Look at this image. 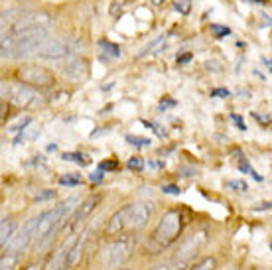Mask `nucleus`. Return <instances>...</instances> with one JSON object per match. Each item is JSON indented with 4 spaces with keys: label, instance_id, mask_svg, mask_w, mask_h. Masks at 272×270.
I'll return each mask as SVG.
<instances>
[{
    "label": "nucleus",
    "instance_id": "nucleus-9",
    "mask_svg": "<svg viewBox=\"0 0 272 270\" xmlns=\"http://www.w3.org/2000/svg\"><path fill=\"white\" fill-rule=\"evenodd\" d=\"M52 24V16L46 12H32V14H24L20 16L8 30V34H16V32H24V30H36V28H50Z\"/></svg>",
    "mask_w": 272,
    "mask_h": 270
},
{
    "label": "nucleus",
    "instance_id": "nucleus-41",
    "mask_svg": "<svg viewBox=\"0 0 272 270\" xmlns=\"http://www.w3.org/2000/svg\"><path fill=\"white\" fill-rule=\"evenodd\" d=\"M116 270H127V268H116Z\"/></svg>",
    "mask_w": 272,
    "mask_h": 270
},
{
    "label": "nucleus",
    "instance_id": "nucleus-32",
    "mask_svg": "<svg viewBox=\"0 0 272 270\" xmlns=\"http://www.w3.org/2000/svg\"><path fill=\"white\" fill-rule=\"evenodd\" d=\"M211 95H213V97H221V99H225V97H229L231 93H229V89H213L211 91Z\"/></svg>",
    "mask_w": 272,
    "mask_h": 270
},
{
    "label": "nucleus",
    "instance_id": "nucleus-24",
    "mask_svg": "<svg viewBox=\"0 0 272 270\" xmlns=\"http://www.w3.org/2000/svg\"><path fill=\"white\" fill-rule=\"evenodd\" d=\"M174 6H176V10H180L181 14H189V10H191V0H176Z\"/></svg>",
    "mask_w": 272,
    "mask_h": 270
},
{
    "label": "nucleus",
    "instance_id": "nucleus-29",
    "mask_svg": "<svg viewBox=\"0 0 272 270\" xmlns=\"http://www.w3.org/2000/svg\"><path fill=\"white\" fill-rule=\"evenodd\" d=\"M103 178H105V172H103V170H97V172H93L89 176V180L93 181V183H101Z\"/></svg>",
    "mask_w": 272,
    "mask_h": 270
},
{
    "label": "nucleus",
    "instance_id": "nucleus-37",
    "mask_svg": "<svg viewBox=\"0 0 272 270\" xmlns=\"http://www.w3.org/2000/svg\"><path fill=\"white\" fill-rule=\"evenodd\" d=\"M266 209H272V201L262 203V205H258V207H256V211H266Z\"/></svg>",
    "mask_w": 272,
    "mask_h": 270
},
{
    "label": "nucleus",
    "instance_id": "nucleus-21",
    "mask_svg": "<svg viewBox=\"0 0 272 270\" xmlns=\"http://www.w3.org/2000/svg\"><path fill=\"white\" fill-rule=\"evenodd\" d=\"M59 183H61V185L75 187V185L81 183V178H79V176H73V174H69V176H61V178H59Z\"/></svg>",
    "mask_w": 272,
    "mask_h": 270
},
{
    "label": "nucleus",
    "instance_id": "nucleus-18",
    "mask_svg": "<svg viewBox=\"0 0 272 270\" xmlns=\"http://www.w3.org/2000/svg\"><path fill=\"white\" fill-rule=\"evenodd\" d=\"M215 268V258L207 256V258H201L200 262H196L189 270H213Z\"/></svg>",
    "mask_w": 272,
    "mask_h": 270
},
{
    "label": "nucleus",
    "instance_id": "nucleus-36",
    "mask_svg": "<svg viewBox=\"0 0 272 270\" xmlns=\"http://www.w3.org/2000/svg\"><path fill=\"white\" fill-rule=\"evenodd\" d=\"M191 57H193L191 54H181V55H178V63H187V61H191Z\"/></svg>",
    "mask_w": 272,
    "mask_h": 270
},
{
    "label": "nucleus",
    "instance_id": "nucleus-35",
    "mask_svg": "<svg viewBox=\"0 0 272 270\" xmlns=\"http://www.w3.org/2000/svg\"><path fill=\"white\" fill-rule=\"evenodd\" d=\"M144 125L148 126V128H152V130H154L158 136H164V130H162V128H158V125H154V123H144Z\"/></svg>",
    "mask_w": 272,
    "mask_h": 270
},
{
    "label": "nucleus",
    "instance_id": "nucleus-8",
    "mask_svg": "<svg viewBox=\"0 0 272 270\" xmlns=\"http://www.w3.org/2000/svg\"><path fill=\"white\" fill-rule=\"evenodd\" d=\"M18 77L24 83L34 87H50L54 83V75L42 65H24L20 67Z\"/></svg>",
    "mask_w": 272,
    "mask_h": 270
},
{
    "label": "nucleus",
    "instance_id": "nucleus-14",
    "mask_svg": "<svg viewBox=\"0 0 272 270\" xmlns=\"http://www.w3.org/2000/svg\"><path fill=\"white\" fill-rule=\"evenodd\" d=\"M127 211L128 205H125L110 217L107 223V235H121L123 231H127Z\"/></svg>",
    "mask_w": 272,
    "mask_h": 270
},
{
    "label": "nucleus",
    "instance_id": "nucleus-39",
    "mask_svg": "<svg viewBox=\"0 0 272 270\" xmlns=\"http://www.w3.org/2000/svg\"><path fill=\"white\" fill-rule=\"evenodd\" d=\"M249 2H258V4H268V0H249Z\"/></svg>",
    "mask_w": 272,
    "mask_h": 270
},
{
    "label": "nucleus",
    "instance_id": "nucleus-22",
    "mask_svg": "<svg viewBox=\"0 0 272 270\" xmlns=\"http://www.w3.org/2000/svg\"><path fill=\"white\" fill-rule=\"evenodd\" d=\"M63 160H67V162H77L79 166L89 164V158H87V156H81V154H63Z\"/></svg>",
    "mask_w": 272,
    "mask_h": 270
},
{
    "label": "nucleus",
    "instance_id": "nucleus-16",
    "mask_svg": "<svg viewBox=\"0 0 272 270\" xmlns=\"http://www.w3.org/2000/svg\"><path fill=\"white\" fill-rule=\"evenodd\" d=\"M14 229H16V223L10 221V219H2V225H0V245L2 249L10 243V239L14 237Z\"/></svg>",
    "mask_w": 272,
    "mask_h": 270
},
{
    "label": "nucleus",
    "instance_id": "nucleus-2",
    "mask_svg": "<svg viewBox=\"0 0 272 270\" xmlns=\"http://www.w3.org/2000/svg\"><path fill=\"white\" fill-rule=\"evenodd\" d=\"M77 201H79V198L73 196V198L61 201L59 205H55L54 209H50V211H46V213L40 215V225H37V231H36V243L40 247H44L65 225V221L73 213V209L77 207L75 205Z\"/></svg>",
    "mask_w": 272,
    "mask_h": 270
},
{
    "label": "nucleus",
    "instance_id": "nucleus-20",
    "mask_svg": "<svg viewBox=\"0 0 272 270\" xmlns=\"http://www.w3.org/2000/svg\"><path fill=\"white\" fill-rule=\"evenodd\" d=\"M213 34L217 37H227L231 36V28H227V26H221V24H211V28H209Z\"/></svg>",
    "mask_w": 272,
    "mask_h": 270
},
{
    "label": "nucleus",
    "instance_id": "nucleus-40",
    "mask_svg": "<svg viewBox=\"0 0 272 270\" xmlns=\"http://www.w3.org/2000/svg\"><path fill=\"white\" fill-rule=\"evenodd\" d=\"M150 2H152L154 6H158V4H162V0H150Z\"/></svg>",
    "mask_w": 272,
    "mask_h": 270
},
{
    "label": "nucleus",
    "instance_id": "nucleus-3",
    "mask_svg": "<svg viewBox=\"0 0 272 270\" xmlns=\"http://www.w3.org/2000/svg\"><path fill=\"white\" fill-rule=\"evenodd\" d=\"M134 249V241L130 237H119L110 241L109 245L99 252V260L105 268H119L130 258V252Z\"/></svg>",
    "mask_w": 272,
    "mask_h": 270
},
{
    "label": "nucleus",
    "instance_id": "nucleus-27",
    "mask_svg": "<svg viewBox=\"0 0 272 270\" xmlns=\"http://www.w3.org/2000/svg\"><path fill=\"white\" fill-rule=\"evenodd\" d=\"M116 168H119V162H114V160H107V162L99 164V170H103V172H107V170H116Z\"/></svg>",
    "mask_w": 272,
    "mask_h": 270
},
{
    "label": "nucleus",
    "instance_id": "nucleus-33",
    "mask_svg": "<svg viewBox=\"0 0 272 270\" xmlns=\"http://www.w3.org/2000/svg\"><path fill=\"white\" fill-rule=\"evenodd\" d=\"M54 196H55V194L50 189V191H42V194H37L36 199H37V201H44V199H52Z\"/></svg>",
    "mask_w": 272,
    "mask_h": 270
},
{
    "label": "nucleus",
    "instance_id": "nucleus-1",
    "mask_svg": "<svg viewBox=\"0 0 272 270\" xmlns=\"http://www.w3.org/2000/svg\"><path fill=\"white\" fill-rule=\"evenodd\" d=\"M48 40V28L36 30H24L16 34H4L2 36V57L6 59H26L30 55H36L40 46Z\"/></svg>",
    "mask_w": 272,
    "mask_h": 270
},
{
    "label": "nucleus",
    "instance_id": "nucleus-17",
    "mask_svg": "<svg viewBox=\"0 0 272 270\" xmlns=\"http://www.w3.org/2000/svg\"><path fill=\"white\" fill-rule=\"evenodd\" d=\"M99 50H101V57L103 59H109L107 55H110V57H119L121 55V48L116 46V44H110V42H107V40H101L99 42Z\"/></svg>",
    "mask_w": 272,
    "mask_h": 270
},
{
    "label": "nucleus",
    "instance_id": "nucleus-28",
    "mask_svg": "<svg viewBox=\"0 0 272 270\" xmlns=\"http://www.w3.org/2000/svg\"><path fill=\"white\" fill-rule=\"evenodd\" d=\"M128 168H130V170H142V168H144V162H142L140 158H130V160H128Z\"/></svg>",
    "mask_w": 272,
    "mask_h": 270
},
{
    "label": "nucleus",
    "instance_id": "nucleus-11",
    "mask_svg": "<svg viewBox=\"0 0 272 270\" xmlns=\"http://www.w3.org/2000/svg\"><path fill=\"white\" fill-rule=\"evenodd\" d=\"M150 215H152V211H150V207L146 203H128L127 229H132V231L142 229L150 221Z\"/></svg>",
    "mask_w": 272,
    "mask_h": 270
},
{
    "label": "nucleus",
    "instance_id": "nucleus-42",
    "mask_svg": "<svg viewBox=\"0 0 272 270\" xmlns=\"http://www.w3.org/2000/svg\"><path fill=\"white\" fill-rule=\"evenodd\" d=\"M270 249H272V243H270Z\"/></svg>",
    "mask_w": 272,
    "mask_h": 270
},
{
    "label": "nucleus",
    "instance_id": "nucleus-25",
    "mask_svg": "<svg viewBox=\"0 0 272 270\" xmlns=\"http://www.w3.org/2000/svg\"><path fill=\"white\" fill-rule=\"evenodd\" d=\"M227 187H231V189H235V191H247V183L243 180H231V181H227Z\"/></svg>",
    "mask_w": 272,
    "mask_h": 270
},
{
    "label": "nucleus",
    "instance_id": "nucleus-38",
    "mask_svg": "<svg viewBox=\"0 0 272 270\" xmlns=\"http://www.w3.org/2000/svg\"><path fill=\"white\" fill-rule=\"evenodd\" d=\"M150 270H174V268H172V264H158V266H154V268Z\"/></svg>",
    "mask_w": 272,
    "mask_h": 270
},
{
    "label": "nucleus",
    "instance_id": "nucleus-7",
    "mask_svg": "<svg viewBox=\"0 0 272 270\" xmlns=\"http://www.w3.org/2000/svg\"><path fill=\"white\" fill-rule=\"evenodd\" d=\"M37 225H40V217L30 219V221H28V223L20 229L18 233L10 239V243L4 247V252H6V254H10V256H16V254L26 251V249L30 247V243H32V241H36Z\"/></svg>",
    "mask_w": 272,
    "mask_h": 270
},
{
    "label": "nucleus",
    "instance_id": "nucleus-19",
    "mask_svg": "<svg viewBox=\"0 0 272 270\" xmlns=\"http://www.w3.org/2000/svg\"><path fill=\"white\" fill-rule=\"evenodd\" d=\"M164 42H166V37H158V40H154V42H152V44H150V46H146V50H142V52H140V57H144V55H148V54H154V52H158V50H160V48H158V46H164Z\"/></svg>",
    "mask_w": 272,
    "mask_h": 270
},
{
    "label": "nucleus",
    "instance_id": "nucleus-23",
    "mask_svg": "<svg viewBox=\"0 0 272 270\" xmlns=\"http://www.w3.org/2000/svg\"><path fill=\"white\" fill-rule=\"evenodd\" d=\"M128 144L136 146V148H144V146H150V138H140V136H127Z\"/></svg>",
    "mask_w": 272,
    "mask_h": 270
},
{
    "label": "nucleus",
    "instance_id": "nucleus-15",
    "mask_svg": "<svg viewBox=\"0 0 272 270\" xmlns=\"http://www.w3.org/2000/svg\"><path fill=\"white\" fill-rule=\"evenodd\" d=\"M97 203H99V196H93V198H89L77 211H75V215H73V223H79V221H83L85 217L89 215L91 211L97 207Z\"/></svg>",
    "mask_w": 272,
    "mask_h": 270
},
{
    "label": "nucleus",
    "instance_id": "nucleus-4",
    "mask_svg": "<svg viewBox=\"0 0 272 270\" xmlns=\"http://www.w3.org/2000/svg\"><path fill=\"white\" fill-rule=\"evenodd\" d=\"M2 97L8 99L12 105L20 108L36 107L42 103V97L34 87H30L28 83L20 81V83H2Z\"/></svg>",
    "mask_w": 272,
    "mask_h": 270
},
{
    "label": "nucleus",
    "instance_id": "nucleus-31",
    "mask_svg": "<svg viewBox=\"0 0 272 270\" xmlns=\"http://www.w3.org/2000/svg\"><path fill=\"white\" fill-rule=\"evenodd\" d=\"M231 119H233V123L237 125V128H239V130H247V125H245V121H243L239 114H233Z\"/></svg>",
    "mask_w": 272,
    "mask_h": 270
},
{
    "label": "nucleus",
    "instance_id": "nucleus-6",
    "mask_svg": "<svg viewBox=\"0 0 272 270\" xmlns=\"http://www.w3.org/2000/svg\"><path fill=\"white\" fill-rule=\"evenodd\" d=\"M81 50V44L79 42H73V40H59V37H54V40H46L40 50H37V57L42 59H61L65 55H71L75 52Z\"/></svg>",
    "mask_w": 272,
    "mask_h": 270
},
{
    "label": "nucleus",
    "instance_id": "nucleus-30",
    "mask_svg": "<svg viewBox=\"0 0 272 270\" xmlns=\"http://www.w3.org/2000/svg\"><path fill=\"white\" fill-rule=\"evenodd\" d=\"M12 262H14V258H12L10 254H6V256L2 258V270H12Z\"/></svg>",
    "mask_w": 272,
    "mask_h": 270
},
{
    "label": "nucleus",
    "instance_id": "nucleus-12",
    "mask_svg": "<svg viewBox=\"0 0 272 270\" xmlns=\"http://www.w3.org/2000/svg\"><path fill=\"white\" fill-rule=\"evenodd\" d=\"M75 241H77V237H69V239H65V241H63V245H61V247L57 249V252L54 254V258L50 260V264H48V268L46 270L69 268V252H71Z\"/></svg>",
    "mask_w": 272,
    "mask_h": 270
},
{
    "label": "nucleus",
    "instance_id": "nucleus-34",
    "mask_svg": "<svg viewBox=\"0 0 272 270\" xmlns=\"http://www.w3.org/2000/svg\"><path fill=\"white\" fill-rule=\"evenodd\" d=\"M239 170H243V172H249V174H253V168L249 166V162H247L245 158H243V160L239 162Z\"/></svg>",
    "mask_w": 272,
    "mask_h": 270
},
{
    "label": "nucleus",
    "instance_id": "nucleus-5",
    "mask_svg": "<svg viewBox=\"0 0 272 270\" xmlns=\"http://www.w3.org/2000/svg\"><path fill=\"white\" fill-rule=\"evenodd\" d=\"M180 227H181V217L178 211H168L160 217L154 233H152V241L160 247H166L170 245L172 241H176V237L180 233Z\"/></svg>",
    "mask_w": 272,
    "mask_h": 270
},
{
    "label": "nucleus",
    "instance_id": "nucleus-13",
    "mask_svg": "<svg viewBox=\"0 0 272 270\" xmlns=\"http://www.w3.org/2000/svg\"><path fill=\"white\" fill-rule=\"evenodd\" d=\"M63 75L67 77V81H73V83H81V81H85L87 75H89L87 61H83V59H79V57H73L69 63H65Z\"/></svg>",
    "mask_w": 272,
    "mask_h": 270
},
{
    "label": "nucleus",
    "instance_id": "nucleus-26",
    "mask_svg": "<svg viewBox=\"0 0 272 270\" xmlns=\"http://www.w3.org/2000/svg\"><path fill=\"white\" fill-rule=\"evenodd\" d=\"M164 194H170V196H180V187L174 185V183H168V185H162Z\"/></svg>",
    "mask_w": 272,
    "mask_h": 270
},
{
    "label": "nucleus",
    "instance_id": "nucleus-10",
    "mask_svg": "<svg viewBox=\"0 0 272 270\" xmlns=\"http://www.w3.org/2000/svg\"><path fill=\"white\" fill-rule=\"evenodd\" d=\"M203 243H205V233H196L191 237H187V239H183L180 243V249L176 252V256H174V262L181 264V262H187L189 258H193Z\"/></svg>",
    "mask_w": 272,
    "mask_h": 270
}]
</instances>
